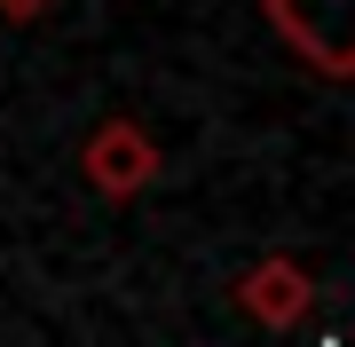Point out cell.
I'll return each mask as SVG.
<instances>
[{
	"label": "cell",
	"instance_id": "3",
	"mask_svg": "<svg viewBox=\"0 0 355 347\" xmlns=\"http://www.w3.org/2000/svg\"><path fill=\"white\" fill-rule=\"evenodd\" d=\"M237 308L253 316L261 332H292V323H308V308H316V276H308V260H292V253L253 260V269L237 276Z\"/></svg>",
	"mask_w": 355,
	"mask_h": 347
},
{
	"label": "cell",
	"instance_id": "2",
	"mask_svg": "<svg viewBox=\"0 0 355 347\" xmlns=\"http://www.w3.org/2000/svg\"><path fill=\"white\" fill-rule=\"evenodd\" d=\"M158 142L142 118H103V127L87 134V150H79V174H87L95 197H111V206H127V197H142L158 181Z\"/></svg>",
	"mask_w": 355,
	"mask_h": 347
},
{
	"label": "cell",
	"instance_id": "4",
	"mask_svg": "<svg viewBox=\"0 0 355 347\" xmlns=\"http://www.w3.org/2000/svg\"><path fill=\"white\" fill-rule=\"evenodd\" d=\"M55 0H0V16H16V24H32V16H48Z\"/></svg>",
	"mask_w": 355,
	"mask_h": 347
},
{
	"label": "cell",
	"instance_id": "1",
	"mask_svg": "<svg viewBox=\"0 0 355 347\" xmlns=\"http://www.w3.org/2000/svg\"><path fill=\"white\" fill-rule=\"evenodd\" d=\"M261 24L284 55H300L316 79H355V24H347V0H261Z\"/></svg>",
	"mask_w": 355,
	"mask_h": 347
}]
</instances>
